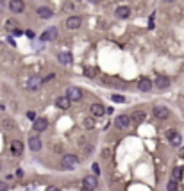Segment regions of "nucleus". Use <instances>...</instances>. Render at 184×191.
I'll use <instances>...</instances> for the list:
<instances>
[{
    "mask_svg": "<svg viewBox=\"0 0 184 191\" xmlns=\"http://www.w3.org/2000/svg\"><path fill=\"white\" fill-rule=\"evenodd\" d=\"M77 164H79L77 157H75V156H70V154L63 156V159H61V166H63L64 170H73Z\"/></svg>",
    "mask_w": 184,
    "mask_h": 191,
    "instance_id": "obj_1",
    "label": "nucleus"
},
{
    "mask_svg": "<svg viewBox=\"0 0 184 191\" xmlns=\"http://www.w3.org/2000/svg\"><path fill=\"white\" fill-rule=\"evenodd\" d=\"M97 186H99L97 175H88V177H84V180H82V188H84L86 191H95Z\"/></svg>",
    "mask_w": 184,
    "mask_h": 191,
    "instance_id": "obj_2",
    "label": "nucleus"
},
{
    "mask_svg": "<svg viewBox=\"0 0 184 191\" xmlns=\"http://www.w3.org/2000/svg\"><path fill=\"white\" fill-rule=\"evenodd\" d=\"M154 116L159 120H166V118H170V109L164 106H156L154 107Z\"/></svg>",
    "mask_w": 184,
    "mask_h": 191,
    "instance_id": "obj_3",
    "label": "nucleus"
},
{
    "mask_svg": "<svg viewBox=\"0 0 184 191\" xmlns=\"http://www.w3.org/2000/svg\"><path fill=\"white\" fill-rule=\"evenodd\" d=\"M66 97H68L71 102H79V100L82 98V91L79 89L77 86H71V88H68V91H66Z\"/></svg>",
    "mask_w": 184,
    "mask_h": 191,
    "instance_id": "obj_4",
    "label": "nucleus"
},
{
    "mask_svg": "<svg viewBox=\"0 0 184 191\" xmlns=\"http://www.w3.org/2000/svg\"><path fill=\"white\" fill-rule=\"evenodd\" d=\"M166 138H168V141H170L172 145H173V147H179V145H181V141H182L181 134H179L177 130H173V129L166 130Z\"/></svg>",
    "mask_w": 184,
    "mask_h": 191,
    "instance_id": "obj_5",
    "label": "nucleus"
},
{
    "mask_svg": "<svg viewBox=\"0 0 184 191\" xmlns=\"http://www.w3.org/2000/svg\"><path fill=\"white\" fill-rule=\"evenodd\" d=\"M9 9H11L14 14L23 13V9H25V2H23V0H11V2H9Z\"/></svg>",
    "mask_w": 184,
    "mask_h": 191,
    "instance_id": "obj_6",
    "label": "nucleus"
},
{
    "mask_svg": "<svg viewBox=\"0 0 184 191\" xmlns=\"http://www.w3.org/2000/svg\"><path fill=\"white\" fill-rule=\"evenodd\" d=\"M114 123H116V127H120V129H127L129 125H131V116H127V114H120V116H116Z\"/></svg>",
    "mask_w": 184,
    "mask_h": 191,
    "instance_id": "obj_7",
    "label": "nucleus"
},
{
    "mask_svg": "<svg viewBox=\"0 0 184 191\" xmlns=\"http://www.w3.org/2000/svg\"><path fill=\"white\" fill-rule=\"evenodd\" d=\"M56 38H57V29L56 27H48L41 34V39H43V41H54Z\"/></svg>",
    "mask_w": 184,
    "mask_h": 191,
    "instance_id": "obj_8",
    "label": "nucleus"
},
{
    "mask_svg": "<svg viewBox=\"0 0 184 191\" xmlns=\"http://www.w3.org/2000/svg\"><path fill=\"white\" fill-rule=\"evenodd\" d=\"M41 82H43V79H41V77H38V75H32V77L29 79L27 88H29V89H32V91H36V89H39Z\"/></svg>",
    "mask_w": 184,
    "mask_h": 191,
    "instance_id": "obj_9",
    "label": "nucleus"
},
{
    "mask_svg": "<svg viewBox=\"0 0 184 191\" xmlns=\"http://www.w3.org/2000/svg\"><path fill=\"white\" fill-rule=\"evenodd\" d=\"M41 139L38 138V136H30L29 138V148L32 150V152H38V150H41Z\"/></svg>",
    "mask_w": 184,
    "mask_h": 191,
    "instance_id": "obj_10",
    "label": "nucleus"
},
{
    "mask_svg": "<svg viewBox=\"0 0 184 191\" xmlns=\"http://www.w3.org/2000/svg\"><path fill=\"white\" fill-rule=\"evenodd\" d=\"M47 127H48V120H47V118H38V120L34 121V130L36 132H45Z\"/></svg>",
    "mask_w": 184,
    "mask_h": 191,
    "instance_id": "obj_11",
    "label": "nucleus"
},
{
    "mask_svg": "<svg viewBox=\"0 0 184 191\" xmlns=\"http://www.w3.org/2000/svg\"><path fill=\"white\" fill-rule=\"evenodd\" d=\"M80 23H82V20H80V16H70L68 20H66V27L71 29V30H75V29L80 27Z\"/></svg>",
    "mask_w": 184,
    "mask_h": 191,
    "instance_id": "obj_12",
    "label": "nucleus"
},
{
    "mask_svg": "<svg viewBox=\"0 0 184 191\" xmlns=\"http://www.w3.org/2000/svg\"><path fill=\"white\" fill-rule=\"evenodd\" d=\"M156 88H159V89H166V88H170V79L164 77V75H159V77L156 79Z\"/></svg>",
    "mask_w": 184,
    "mask_h": 191,
    "instance_id": "obj_13",
    "label": "nucleus"
},
{
    "mask_svg": "<svg viewBox=\"0 0 184 191\" xmlns=\"http://www.w3.org/2000/svg\"><path fill=\"white\" fill-rule=\"evenodd\" d=\"M11 152H13V156H21L23 154V143L18 141V139H14L11 143Z\"/></svg>",
    "mask_w": 184,
    "mask_h": 191,
    "instance_id": "obj_14",
    "label": "nucleus"
},
{
    "mask_svg": "<svg viewBox=\"0 0 184 191\" xmlns=\"http://www.w3.org/2000/svg\"><path fill=\"white\" fill-rule=\"evenodd\" d=\"M138 88H140V91H150V89H152V82H150V79L141 77V79H140V82H138Z\"/></svg>",
    "mask_w": 184,
    "mask_h": 191,
    "instance_id": "obj_15",
    "label": "nucleus"
},
{
    "mask_svg": "<svg viewBox=\"0 0 184 191\" xmlns=\"http://www.w3.org/2000/svg\"><path fill=\"white\" fill-rule=\"evenodd\" d=\"M38 14H39L41 18H45V20H48V18H52V16H54V11H52L50 7L43 6V7H39V9H38Z\"/></svg>",
    "mask_w": 184,
    "mask_h": 191,
    "instance_id": "obj_16",
    "label": "nucleus"
},
{
    "mask_svg": "<svg viewBox=\"0 0 184 191\" xmlns=\"http://www.w3.org/2000/svg\"><path fill=\"white\" fill-rule=\"evenodd\" d=\"M70 104H71V100L68 98V97H59V98L56 100V106L61 107V109H68Z\"/></svg>",
    "mask_w": 184,
    "mask_h": 191,
    "instance_id": "obj_17",
    "label": "nucleus"
},
{
    "mask_svg": "<svg viewBox=\"0 0 184 191\" xmlns=\"http://www.w3.org/2000/svg\"><path fill=\"white\" fill-rule=\"evenodd\" d=\"M106 111H107V109H104L102 104H93V106H91V114H93V116H104Z\"/></svg>",
    "mask_w": 184,
    "mask_h": 191,
    "instance_id": "obj_18",
    "label": "nucleus"
},
{
    "mask_svg": "<svg viewBox=\"0 0 184 191\" xmlns=\"http://www.w3.org/2000/svg\"><path fill=\"white\" fill-rule=\"evenodd\" d=\"M129 14H131V9H129L127 6L116 7V16H118V18H129Z\"/></svg>",
    "mask_w": 184,
    "mask_h": 191,
    "instance_id": "obj_19",
    "label": "nucleus"
},
{
    "mask_svg": "<svg viewBox=\"0 0 184 191\" xmlns=\"http://www.w3.org/2000/svg\"><path fill=\"white\" fill-rule=\"evenodd\" d=\"M57 59H59V63H63V64H70L71 63V54L63 52V54H59V56H57Z\"/></svg>",
    "mask_w": 184,
    "mask_h": 191,
    "instance_id": "obj_20",
    "label": "nucleus"
},
{
    "mask_svg": "<svg viewBox=\"0 0 184 191\" xmlns=\"http://www.w3.org/2000/svg\"><path fill=\"white\" fill-rule=\"evenodd\" d=\"M143 120H145V113H143V111H136V113H132V121H134V123H141Z\"/></svg>",
    "mask_w": 184,
    "mask_h": 191,
    "instance_id": "obj_21",
    "label": "nucleus"
},
{
    "mask_svg": "<svg viewBox=\"0 0 184 191\" xmlns=\"http://www.w3.org/2000/svg\"><path fill=\"white\" fill-rule=\"evenodd\" d=\"M6 27H7V30H11V32H16V30H18V25H16V23H14V20H7L6 21Z\"/></svg>",
    "mask_w": 184,
    "mask_h": 191,
    "instance_id": "obj_22",
    "label": "nucleus"
},
{
    "mask_svg": "<svg viewBox=\"0 0 184 191\" xmlns=\"http://www.w3.org/2000/svg\"><path fill=\"white\" fill-rule=\"evenodd\" d=\"M166 189H168V191H177V180H175V179H172L170 182H168V186H166Z\"/></svg>",
    "mask_w": 184,
    "mask_h": 191,
    "instance_id": "obj_23",
    "label": "nucleus"
},
{
    "mask_svg": "<svg viewBox=\"0 0 184 191\" xmlns=\"http://www.w3.org/2000/svg\"><path fill=\"white\" fill-rule=\"evenodd\" d=\"M111 98H113V102H125V97H122V95H113Z\"/></svg>",
    "mask_w": 184,
    "mask_h": 191,
    "instance_id": "obj_24",
    "label": "nucleus"
},
{
    "mask_svg": "<svg viewBox=\"0 0 184 191\" xmlns=\"http://www.w3.org/2000/svg\"><path fill=\"white\" fill-rule=\"evenodd\" d=\"M181 175H182V170H181V168H175V170H173V177L181 179Z\"/></svg>",
    "mask_w": 184,
    "mask_h": 191,
    "instance_id": "obj_25",
    "label": "nucleus"
},
{
    "mask_svg": "<svg viewBox=\"0 0 184 191\" xmlns=\"http://www.w3.org/2000/svg\"><path fill=\"white\" fill-rule=\"evenodd\" d=\"M27 118H29V120H32V121L38 120V118H36V113H34V111H29V113H27Z\"/></svg>",
    "mask_w": 184,
    "mask_h": 191,
    "instance_id": "obj_26",
    "label": "nucleus"
},
{
    "mask_svg": "<svg viewBox=\"0 0 184 191\" xmlns=\"http://www.w3.org/2000/svg\"><path fill=\"white\" fill-rule=\"evenodd\" d=\"M4 127H7V129H14V123L11 120H6L4 121Z\"/></svg>",
    "mask_w": 184,
    "mask_h": 191,
    "instance_id": "obj_27",
    "label": "nucleus"
},
{
    "mask_svg": "<svg viewBox=\"0 0 184 191\" xmlns=\"http://www.w3.org/2000/svg\"><path fill=\"white\" fill-rule=\"evenodd\" d=\"M91 168H93V173H95V175H99V173H100V168H99V164H97V163L93 164Z\"/></svg>",
    "mask_w": 184,
    "mask_h": 191,
    "instance_id": "obj_28",
    "label": "nucleus"
},
{
    "mask_svg": "<svg viewBox=\"0 0 184 191\" xmlns=\"http://www.w3.org/2000/svg\"><path fill=\"white\" fill-rule=\"evenodd\" d=\"M86 75H88V77H95V70H93V68H88V70H86Z\"/></svg>",
    "mask_w": 184,
    "mask_h": 191,
    "instance_id": "obj_29",
    "label": "nucleus"
},
{
    "mask_svg": "<svg viewBox=\"0 0 184 191\" xmlns=\"http://www.w3.org/2000/svg\"><path fill=\"white\" fill-rule=\"evenodd\" d=\"M84 125H86V127H88V129H91L93 125H95V123H93V120H90V118H88V120L84 121Z\"/></svg>",
    "mask_w": 184,
    "mask_h": 191,
    "instance_id": "obj_30",
    "label": "nucleus"
},
{
    "mask_svg": "<svg viewBox=\"0 0 184 191\" xmlns=\"http://www.w3.org/2000/svg\"><path fill=\"white\" fill-rule=\"evenodd\" d=\"M25 36H27V38H34V30H30V29L25 30Z\"/></svg>",
    "mask_w": 184,
    "mask_h": 191,
    "instance_id": "obj_31",
    "label": "nucleus"
},
{
    "mask_svg": "<svg viewBox=\"0 0 184 191\" xmlns=\"http://www.w3.org/2000/svg\"><path fill=\"white\" fill-rule=\"evenodd\" d=\"M47 191H59V188H54V186H50V188H47Z\"/></svg>",
    "mask_w": 184,
    "mask_h": 191,
    "instance_id": "obj_32",
    "label": "nucleus"
},
{
    "mask_svg": "<svg viewBox=\"0 0 184 191\" xmlns=\"http://www.w3.org/2000/svg\"><path fill=\"white\" fill-rule=\"evenodd\" d=\"M16 175L21 179V177H23V171H21V170H16Z\"/></svg>",
    "mask_w": 184,
    "mask_h": 191,
    "instance_id": "obj_33",
    "label": "nucleus"
},
{
    "mask_svg": "<svg viewBox=\"0 0 184 191\" xmlns=\"http://www.w3.org/2000/svg\"><path fill=\"white\" fill-rule=\"evenodd\" d=\"M0 191H6V184L4 182H0Z\"/></svg>",
    "mask_w": 184,
    "mask_h": 191,
    "instance_id": "obj_34",
    "label": "nucleus"
},
{
    "mask_svg": "<svg viewBox=\"0 0 184 191\" xmlns=\"http://www.w3.org/2000/svg\"><path fill=\"white\" fill-rule=\"evenodd\" d=\"M91 4H100V0H90Z\"/></svg>",
    "mask_w": 184,
    "mask_h": 191,
    "instance_id": "obj_35",
    "label": "nucleus"
},
{
    "mask_svg": "<svg viewBox=\"0 0 184 191\" xmlns=\"http://www.w3.org/2000/svg\"><path fill=\"white\" fill-rule=\"evenodd\" d=\"M2 9H4V4H2V0H0V11H2Z\"/></svg>",
    "mask_w": 184,
    "mask_h": 191,
    "instance_id": "obj_36",
    "label": "nucleus"
},
{
    "mask_svg": "<svg viewBox=\"0 0 184 191\" xmlns=\"http://www.w3.org/2000/svg\"><path fill=\"white\" fill-rule=\"evenodd\" d=\"M163 2H173V0H163Z\"/></svg>",
    "mask_w": 184,
    "mask_h": 191,
    "instance_id": "obj_37",
    "label": "nucleus"
},
{
    "mask_svg": "<svg viewBox=\"0 0 184 191\" xmlns=\"http://www.w3.org/2000/svg\"><path fill=\"white\" fill-rule=\"evenodd\" d=\"M0 168H2V166H0Z\"/></svg>",
    "mask_w": 184,
    "mask_h": 191,
    "instance_id": "obj_38",
    "label": "nucleus"
}]
</instances>
